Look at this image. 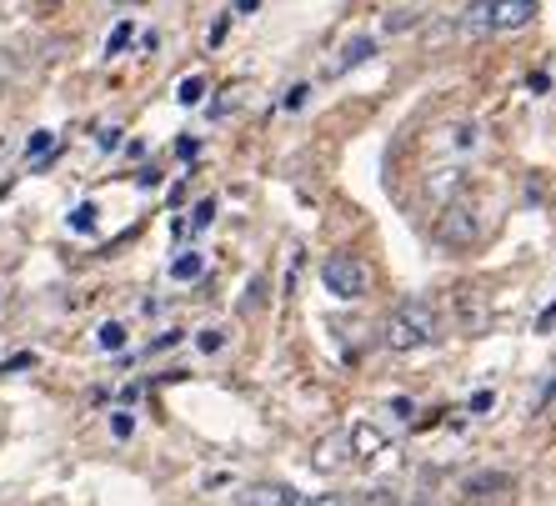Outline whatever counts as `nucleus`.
Masks as SVG:
<instances>
[{
  "label": "nucleus",
  "instance_id": "obj_7",
  "mask_svg": "<svg viewBox=\"0 0 556 506\" xmlns=\"http://www.w3.org/2000/svg\"><path fill=\"white\" fill-rule=\"evenodd\" d=\"M291 486H281V481H251L241 496H236V506H291Z\"/></svg>",
  "mask_w": 556,
  "mask_h": 506
},
{
  "label": "nucleus",
  "instance_id": "obj_24",
  "mask_svg": "<svg viewBox=\"0 0 556 506\" xmlns=\"http://www.w3.org/2000/svg\"><path fill=\"white\" fill-rule=\"evenodd\" d=\"M31 366H36V351H16V356H11L6 366H0V371L11 376V371H31Z\"/></svg>",
  "mask_w": 556,
  "mask_h": 506
},
{
  "label": "nucleus",
  "instance_id": "obj_28",
  "mask_svg": "<svg viewBox=\"0 0 556 506\" xmlns=\"http://www.w3.org/2000/svg\"><path fill=\"white\" fill-rule=\"evenodd\" d=\"M16 71H21V61H16L11 51H0V81H11Z\"/></svg>",
  "mask_w": 556,
  "mask_h": 506
},
{
  "label": "nucleus",
  "instance_id": "obj_10",
  "mask_svg": "<svg viewBox=\"0 0 556 506\" xmlns=\"http://www.w3.org/2000/svg\"><path fill=\"white\" fill-rule=\"evenodd\" d=\"M201 276H206V256H201V251H181V256L171 261V281L186 286V281H201Z\"/></svg>",
  "mask_w": 556,
  "mask_h": 506
},
{
  "label": "nucleus",
  "instance_id": "obj_25",
  "mask_svg": "<svg viewBox=\"0 0 556 506\" xmlns=\"http://www.w3.org/2000/svg\"><path fill=\"white\" fill-rule=\"evenodd\" d=\"M406 26H416V11H391V16H386V31H391V36L406 31Z\"/></svg>",
  "mask_w": 556,
  "mask_h": 506
},
{
  "label": "nucleus",
  "instance_id": "obj_33",
  "mask_svg": "<svg viewBox=\"0 0 556 506\" xmlns=\"http://www.w3.org/2000/svg\"><path fill=\"white\" fill-rule=\"evenodd\" d=\"M256 6H261V0H236L231 16H256Z\"/></svg>",
  "mask_w": 556,
  "mask_h": 506
},
{
  "label": "nucleus",
  "instance_id": "obj_1",
  "mask_svg": "<svg viewBox=\"0 0 556 506\" xmlns=\"http://www.w3.org/2000/svg\"><path fill=\"white\" fill-rule=\"evenodd\" d=\"M541 16L536 0H471L461 11V31L466 36H496V31H521Z\"/></svg>",
  "mask_w": 556,
  "mask_h": 506
},
{
  "label": "nucleus",
  "instance_id": "obj_21",
  "mask_svg": "<svg viewBox=\"0 0 556 506\" xmlns=\"http://www.w3.org/2000/svg\"><path fill=\"white\" fill-rule=\"evenodd\" d=\"M291 506H351V501H346V496H336V491H326V496H301V491H296V496H291Z\"/></svg>",
  "mask_w": 556,
  "mask_h": 506
},
{
  "label": "nucleus",
  "instance_id": "obj_27",
  "mask_svg": "<svg viewBox=\"0 0 556 506\" xmlns=\"http://www.w3.org/2000/svg\"><path fill=\"white\" fill-rule=\"evenodd\" d=\"M181 336H186V331H181V326H171V331H161V336H156V341H151V356H156V351H166V346H176V341H181Z\"/></svg>",
  "mask_w": 556,
  "mask_h": 506
},
{
  "label": "nucleus",
  "instance_id": "obj_8",
  "mask_svg": "<svg viewBox=\"0 0 556 506\" xmlns=\"http://www.w3.org/2000/svg\"><path fill=\"white\" fill-rule=\"evenodd\" d=\"M371 56H376V41H371V36H351V41H346V51H341V61H336V66H326V76H346V71L366 66Z\"/></svg>",
  "mask_w": 556,
  "mask_h": 506
},
{
  "label": "nucleus",
  "instance_id": "obj_20",
  "mask_svg": "<svg viewBox=\"0 0 556 506\" xmlns=\"http://www.w3.org/2000/svg\"><path fill=\"white\" fill-rule=\"evenodd\" d=\"M261 306H266V276H256L241 296V311H261Z\"/></svg>",
  "mask_w": 556,
  "mask_h": 506
},
{
  "label": "nucleus",
  "instance_id": "obj_5",
  "mask_svg": "<svg viewBox=\"0 0 556 506\" xmlns=\"http://www.w3.org/2000/svg\"><path fill=\"white\" fill-rule=\"evenodd\" d=\"M346 446H351V456H356V461H366V466H371V461H391V456H396L391 436H386L376 421H356V426H351V436H346Z\"/></svg>",
  "mask_w": 556,
  "mask_h": 506
},
{
  "label": "nucleus",
  "instance_id": "obj_19",
  "mask_svg": "<svg viewBox=\"0 0 556 506\" xmlns=\"http://www.w3.org/2000/svg\"><path fill=\"white\" fill-rule=\"evenodd\" d=\"M111 436H116V441H131V436H136V416H131L126 406L111 411Z\"/></svg>",
  "mask_w": 556,
  "mask_h": 506
},
{
  "label": "nucleus",
  "instance_id": "obj_37",
  "mask_svg": "<svg viewBox=\"0 0 556 506\" xmlns=\"http://www.w3.org/2000/svg\"><path fill=\"white\" fill-rule=\"evenodd\" d=\"M0 306H6V296H0Z\"/></svg>",
  "mask_w": 556,
  "mask_h": 506
},
{
  "label": "nucleus",
  "instance_id": "obj_30",
  "mask_svg": "<svg viewBox=\"0 0 556 506\" xmlns=\"http://www.w3.org/2000/svg\"><path fill=\"white\" fill-rule=\"evenodd\" d=\"M96 146H101V151H116V146H121V131H116V126H106V131H101V141H96Z\"/></svg>",
  "mask_w": 556,
  "mask_h": 506
},
{
  "label": "nucleus",
  "instance_id": "obj_9",
  "mask_svg": "<svg viewBox=\"0 0 556 506\" xmlns=\"http://www.w3.org/2000/svg\"><path fill=\"white\" fill-rule=\"evenodd\" d=\"M96 346H101L106 356H121V351L131 346V331H126V321H101V326H96Z\"/></svg>",
  "mask_w": 556,
  "mask_h": 506
},
{
  "label": "nucleus",
  "instance_id": "obj_15",
  "mask_svg": "<svg viewBox=\"0 0 556 506\" xmlns=\"http://www.w3.org/2000/svg\"><path fill=\"white\" fill-rule=\"evenodd\" d=\"M461 326H466V331H481V326H486V311H481V296H471V291L461 296Z\"/></svg>",
  "mask_w": 556,
  "mask_h": 506
},
{
  "label": "nucleus",
  "instance_id": "obj_2",
  "mask_svg": "<svg viewBox=\"0 0 556 506\" xmlns=\"http://www.w3.org/2000/svg\"><path fill=\"white\" fill-rule=\"evenodd\" d=\"M436 341V311L426 301H401L386 321V346L391 351H421Z\"/></svg>",
  "mask_w": 556,
  "mask_h": 506
},
{
  "label": "nucleus",
  "instance_id": "obj_4",
  "mask_svg": "<svg viewBox=\"0 0 556 506\" xmlns=\"http://www.w3.org/2000/svg\"><path fill=\"white\" fill-rule=\"evenodd\" d=\"M321 286L336 296V301H361L366 296V266L356 256H326L321 261Z\"/></svg>",
  "mask_w": 556,
  "mask_h": 506
},
{
  "label": "nucleus",
  "instance_id": "obj_31",
  "mask_svg": "<svg viewBox=\"0 0 556 506\" xmlns=\"http://www.w3.org/2000/svg\"><path fill=\"white\" fill-rule=\"evenodd\" d=\"M136 186H146V191H151V186H161V171H156V166H146V171L136 176Z\"/></svg>",
  "mask_w": 556,
  "mask_h": 506
},
{
  "label": "nucleus",
  "instance_id": "obj_22",
  "mask_svg": "<svg viewBox=\"0 0 556 506\" xmlns=\"http://www.w3.org/2000/svg\"><path fill=\"white\" fill-rule=\"evenodd\" d=\"M466 406H471V416H486V411L496 406V391H486V386H481V391H471V401H466Z\"/></svg>",
  "mask_w": 556,
  "mask_h": 506
},
{
  "label": "nucleus",
  "instance_id": "obj_18",
  "mask_svg": "<svg viewBox=\"0 0 556 506\" xmlns=\"http://www.w3.org/2000/svg\"><path fill=\"white\" fill-rule=\"evenodd\" d=\"M216 221V196H206V201H196V211H191V221H186V231H206Z\"/></svg>",
  "mask_w": 556,
  "mask_h": 506
},
{
  "label": "nucleus",
  "instance_id": "obj_23",
  "mask_svg": "<svg viewBox=\"0 0 556 506\" xmlns=\"http://www.w3.org/2000/svg\"><path fill=\"white\" fill-rule=\"evenodd\" d=\"M306 96H311V86H291V91L281 96V111H301V106H306Z\"/></svg>",
  "mask_w": 556,
  "mask_h": 506
},
{
  "label": "nucleus",
  "instance_id": "obj_6",
  "mask_svg": "<svg viewBox=\"0 0 556 506\" xmlns=\"http://www.w3.org/2000/svg\"><path fill=\"white\" fill-rule=\"evenodd\" d=\"M511 486H516V476H506V471H471V476L461 481V496L486 501V496H501V491H511Z\"/></svg>",
  "mask_w": 556,
  "mask_h": 506
},
{
  "label": "nucleus",
  "instance_id": "obj_35",
  "mask_svg": "<svg viewBox=\"0 0 556 506\" xmlns=\"http://www.w3.org/2000/svg\"><path fill=\"white\" fill-rule=\"evenodd\" d=\"M116 6H141V0H116Z\"/></svg>",
  "mask_w": 556,
  "mask_h": 506
},
{
  "label": "nucleus",
  "instance_id": "obj_12",
  "mask_svg": "<svg viewBox=\"0 0 556 506\" xmlns=\"http://www.w3.org/2000/svg\"><path fill=\"white\" fill-rule=\"evenodd\" d=\"M226 341H231L226 326H201V331H196V351H201V356H221Z\"/></svg>",
  "mask_w": 556,
  "mask_h": 506
},
{
  "label": "nucleus",
  "instance_id": "obj_34",
  "mask_svg": "<svg viewBox=\"0 0 556 506\" xmlns=\"http://www.w3.org/2000/svg\"><path fill=\"white\" fill-rule=\"evenodd\" d=\"M551 326H556V306H551V311L541 316V331H551Z\"/></svg>",
  "mask_w": 556,
  "mask_h": 506
},
{
  "label": "nucleus",
  "instance_id": "obj_29",
  "mask_svg": "<svg viewBox=\"0 0 556 506\" xmlns=\"http://www.w3.org/2000/svg\"><path fill=\"white\" fill-rule=\"evenodd\" d=\"M456 146L471 151V146H476V126H456Z\"/></svg>",
  "mask_w": 556,
  "mask_h": 506
},
{
  "label": "nucleus",
  "instance_id": "obj_26",
  "mask_svg": "<svg viewBox=\"0 0 556 506\" xmlns=\"http://www.w3.org/2000/svg\"><path fill=\"white\" fill-rule=\"evenodd\" d=\"M176 156H181V161H196V156H201V141H196V136H181V141H176Z\"/></svg>",
  "mask_w": 556,
  "mask_h": 506
},
{
  "label": "nucleus",
  "instance_id": "obj_38",
  "mask_svg": "<svg viewBox=\"0 0 556 506\" xmlns=\"http://www.w3.org/2000/svg\"><path fill=\"white\" fill-rule=\"evenodd\" d=\"M416 506H426V501H416Z\"/></svg>",
  "mask_w": 556,
  "mask_h": 506
},
{
  "label": "nucleus",
  "instance_id": "obj_16",
  "mask_svg": "<svg viewBox=\"0 0 556 506\" xmlns=\"http://www.w3.org/2000/svg\"><path fill=\"white\" fill-rule=\"evenodd\" d=\"M201 96H206V76H186V81L176 86V101H181V106H201Z\"/></svg>",
  "mask_w": 556,
  "mask_h": 506
},
{
  "label": "nucleus",
  "instance_id": "obj_11",
  "mask_svg": "<svg viewBox=\"0 0 556 506\" xmlns=\"http://www.w3.org/2000/svg\"><path fill=\"white\" fill-rule=\"evenodd\" d=\"M46 156H56V131H31L26 161H31V166H46Z\"/></svg>",
  "mask_w": 556,
  "mask_h": 506
},
{
  "label": "nucleus",
  "instance_id": "obj_3",
  "mask_svg": "<svg viewBox=\"0 0 556 506\" xmlns=\"http://www.w3.org/2000/svg\"><path fill=\"white\" fill-rule=\"evenodd\" d=\"M436 241L441 246H476L481 241V216H476V206L471 201H441V211H436Z\"/></svg>",
  "mask_w": 556,
  "mask_h": 506
},
{
  "label": "nucleus",
  "instance_id": "obj_36",
  "mask_svg": "<svg viewBox=\"0 0 556 506\" xmlns=\"http://www.w3.org/2000/svg\"><path fill=\"white\" fill-rule=\"evenodd\" d=\"M0 156H6V136H0Z\"/></svg>",
  "mask_w": 556,
  "mask_h": 506
},
{
  "label": "nucleus",
  "instance_id": "obj_17",
  "mask_svg": "<svg viewBox=\"0 0 556 506\" xmlns=\"http://www.w3.org/2000/svg\"><path fill=\"white\" fill-rule=\"evenodd\" d=\"M131 41H136V26H131V21H121V26H116V31L106 36V56H121V51L131 46Z\"/></svg>",
  "mask_w": 556,
  "mask_h": 506
},
{
  "label": "nucleus",
  "instance_id": "obj_14",
  "mask_svg": "<svg viewBox=\"0 0 556 506\" xmlns=\"http://www.w3.org/2000/svg\"><path fill=\"white\" fill-rule=\"evenodd\" d=\"M96 216H101V211H96V201H81V206L66 216V226H71L76 236H91V231H96Z\"/></svg>",
  "mask_w": 556,
  "mask_h": 506
},
{
  "label": "nucleus",
  "instance_id": "obj_32",
  "mask_svg": "<svg viewBox=\"0 0 556 506\" xmlns=\"http://www.w3.org/2000/svg\"><path fill=\"white\" fill-rule=\"evenodd\" d=\"M546 86H551V81H546V76H541V71H536V76H531V81H526V91H531V96H546Z\"/></svg>",
  "mask_w": 556,
  "mask_h": 506
},
{
  "label": "nucleus",
  "instance_id": "obj_13",
  "mask_svg": "<svg viewBox=\"0 0 556 506\" xmlns=\"http://www.w3.org/2000/svg\"><path fill=\"white\" fill-rule=\"evenodd\" d=\"M341 461H346V451H341V441H336V436L316 441V456H311V466H316V471H336Z\"/></svg>",
  "mask_w": 556,
  "mask_h": 506
}]
</instances>
